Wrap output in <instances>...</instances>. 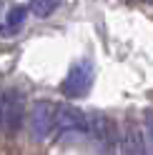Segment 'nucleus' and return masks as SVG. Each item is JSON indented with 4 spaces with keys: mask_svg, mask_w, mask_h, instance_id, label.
<instances>
[{
    "mask_svg": "<svg viewBox=\"0 0 153 155\" xmlns=\"http://www.w3.org/2000/svg\"><path fill=\"white\" fill-rule=\"evenodd\" d=\"M53 113L55 105L50 100H38L30 108V135L35 140H45L53 135Z\"/></svg>",
    "mask_w": 153,
    "mask_h": 155,
    "instance_id": "nucleus-6",
    "label": "nucleus"
},
{
    "mask_svg": "<svg viewBox=\"0 0 153 155\" xmlns=\"http://www.w3.org/2000/svg\"><path fill=\"white\" fill-rule=\"evenodd\" d=\"M151 115L146 113V128L128 125L121 135V153L123 155H151Z\"/></svg>",
    "mask_w": 153,
    "mask_h": 155,
    "instance_id": "nucleus-4",
    "label": "nucleus"
},
{
    "mask_svg": "<svg viewBox=\"0 0 153 155\" xmlns=\"http://www.w3.org/2000/svg\"><path fill=\"white\" fill-rule=\"evenodd\" d=\"M55 8H58V0H30L28 13H33L35 18H48L55 13Z\"/></svg>",
    "mask_w": 153,
    "mask_h": 155,
    "instance_id": "nucleus-8",
    "label": "nucleus"
},
{
    "mask_svg": "<svg viewBox=\"0 0 153 155\" xmlns=\"http://www.w3.org/2000/svg\"><path fill=\"white\" fill-rule=\"evenodd\" d=\"M83 123H85V113L73 105H55L53 113V133L58 135H75L83 133Z\"/></svg>",
    "mask_w": 153,
    "mask_h": 155,
    "instance_id": "nucleus-5",
    "label": "nucleus"
},
{
    "mask_svg": "<svg viewBox=\"0 0 153 155\" xmlns=\"http://www.w3.org/2000/svg\"><path fill=\"white\" fill-rule=\"evenodd\" d=\"M85 138H90L98 148H103V153H110L116 148V125L108 115L103 113H85V123H83V133Z\"/></svg>",
    "mask_w": 153,
    "mask_h": 155,
    "instance_id": "nucleus-2",
    "label": "nucleus"
},
{
    "mask_svg": "<svg viewBox=\"0 0 153 155\" xmlns=\"http://www.w3.org/2000/svg\"><path fill=\"white\" fill-rule=\"evenodd\" d=\"M93 78H95V68L90 60H78L73 63V68L68 70L63 80V90L68 98H83V95H88L90 85H93Z\"/></svg>",
    "mask_w": 153,
    "mask_h": 155,
    "instance_id": "nucleus-3",
    "label": "nucleus"
},
{
    "mask_svg": "<svg viewBox=\"0 0 153 155\" xmlns=\"http://www.w3.org/2000/svg\"><path fill=\"white\" fill-rule=\"evenodd\" d=\"M25 15H28V8H25V5H15V8H10L8 20L3 23V35H13V33H18V28L23 25Z\"/></svg>",
    "mask_w": 153,
    "mask_h": 155,
    "instance_id": "nucleus-7",
    "label": "nucleus"
},
{
    "mask_svg": "<svg viewBox=\"0 0 153 155\" xmlns=\"http://www.w3.org/2000/svg\"><path fill=\"white\" fill-rule=\"evenodd\" d=\"M25 118V98L18 88L0 90V130L5 135H18Z\"/></svg>",
    "mask_w": 153,
    "mask_h": 155,
    "instance_id": "nucleus-1",
    "label": "nucleus"
}]
</instances>
